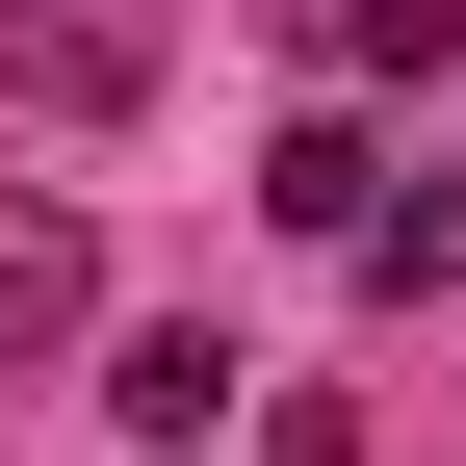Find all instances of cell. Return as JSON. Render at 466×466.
Segmentation results:
<instances>
[{"label":"cell","instance_id":"1","mask_svg":"<svg viewBox=\"0 0 466 466\" xmlns=\"http://www.w3.org/2000/svg\"><path fill=\"white\" fill-rule=\"evenodd\" d=\"M130 78H156V52L104 26V0H26V26H0V104H130Z\"/></svg>","mask_w":466,"mask_h":466},{"label":"cell","instance_id":"2","mask_svg":"<svg viewBox=\"0 0 466 466\" xmlns=\"http://www.w3.org/2000/svg\"><path fill=\"white\" fill-rule=\"evenodd\" d=\"M259 208H285V233H363V208H389V156H363V130H337V104H311V130L259 156Z\"/></svg>","mask_w":466,"mask_h":466},{"label":"cell","instance_id":"3","mask_svg":"<svg viewBox=\"0 0 466 466\" xmlns=\"http://www.w3.org/2000/svg\"><path fill=\"white\" fill-rule=\"evenodd\" d=\"M26 337H78V208H0V363Z\"/></svg>","mask_w":466,"mask_h":466},{"label":"cell","instance_id":"4","mask_svg":"<svg viewBox=\"0 0 466 466\" xmlns=\"http://www.w3.org/2000/svg\"><path fill=\"white\" fill-rule=\"evenodd\" d=\"M208 389H233L208 337H130V363H104V415H130V441H208Z\"/></svg>","mask_w":466,"mask_h":466},{"label":"cell","instance_id":"5","mask_svg":"<svg viewBox=\"0 0 466 466\" xmlns=\"http://www.w3.org/2000/svg\"><path fill=\"white\" fill-rule=\"evenodd\" d=\"M466 52V0H337V78H441Z\"/></svg>","mask_w":466,"mask_h":466},{"label":"cell","instance_id":"6","mask_svg":"<svg viewBox=\"0 0 466 466\" xmlns=\"http://www.w3.org/2000/svg\"><path fill=\"white\" fill-rule=\"evenodd\" d=\"M363 259H389V285H466V182H415V208H363Z\"/></svg>","mask_w":466,"mask_h":466}]
</instances>
